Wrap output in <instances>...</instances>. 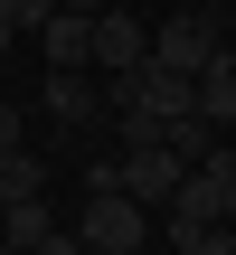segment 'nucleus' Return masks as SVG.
<instances>
[{
	"label": "nucleus",
	"instance_id": "f257e3e1",
	"mask_svg": "<svg viewBox=\"0 0 236 255\" xmlns=\"http://www.w3.org/2000/svg\"><path fill=\"white\" fill-rule=\"evenodd\" d=\"M85 255H142V237H151V208H132L123 189H104V199H85V218L66 227Z\"/></svg>",
	"mask_w": 236,
	"mask_h": 255
},
{
	"label": "nucleus",
	"instance_id": "f03ea898",
	"mask_svg": "<svg viewBox=\"0 0 236 255\" xmlns=\"http://www.w3.org/2000/svg\"><path fill=\"white\" fill-rule=\"evenodd\" d=\"M218 47H227V38H218V19H208V9H180V19H161V28H151V57H142V66H161V76H199Z\"/></svg>",
	"mask_w": 236,
	"mask_h": 255
},
{
	"label": "nucleus",
	"instance_id": "7ed1b4c3",
	"mask_svg": "<svg viewBox=\"0 0 236 255\" xmlns=\"http://www.w3.org/2000/svg\"><path fill=\"white\" fill-rule=\"evenodd\" d=\"M180 180H189V170H180V151H161V142H142V151H123V161H114V189H123L132 208H151V218L170 208V189H180Z\"/></svg>",
	"mask_w": 236,
	"mask_h": 255
},
{
	"label": "nucleus",
	"instance_id": "20e7f679",
	"mask_svg": "<svg viewBox=\"0 0 236 255\" xmlns=\"http://www.w3.org/2000/svg\"><path fill=\"white\" fill-rule=\"evenodd\" d=\"M151 57V28L132 19V9H95V38H85V66H104V76H132Z\"/></svg>",
	"mask_w": 236,
	"mask_h": 255
},
{
	"label": "nucleus",
	"instance_id": "39448f33",
	"mask_svg": "<svg viewBox=\"0 0 236 255\" xmlns=\"http://www.w3.org/2000/svg\"><path fill=\"white\" fill-rule=\"evenodd\" d=\"M189 114H199V123L218 132V142L236 132V66H227V47H218V57H208V66L189 76Z\"/></svg>",
	"mask_w": 236,
	"mask_h": 255
},
{
	"label": "nucleus",
	"instance_id": "423d86ee",
	"mask_svg": "<svg viewBox=\"0 0 236 255\" xmlns=\"http://www.w3.org/2000/svg\"><path fill=\"white\" fill-rule=\"evenodd\" d=\"M85 38H95V19H66V9H47V28H38V57H47V76H85Z\"/></svg>",
	"mask_w": 236,
	"mask_h": 255
},
{
	"label": "nucleus",
	"instance_id": "0eeeda50",
	"mask_svg": "<svg viewBox=\"0 0 236 255\" xmlns=\"http://www.w3.org/2000/svg\"><path fill=\"white\" fill-rule=\"evenodd\" d=\"M38 104H47V123H66V132H85V123L104 114V95H95L85 76H47V85H38Z\"/></svg>",
	"mask_w": 236,
	"mask_h": 255
},
{
	"label": "nucleus",
	"instance_id": "6e6552de",
	"mask_svg": "<svg viewBox=\"0 0 236 255\" xmlns=\"http://www.w3.org/2000/svg\"><path fill=\"white\" fill-rule=\"evenodd\" d=\"M38 237H57V208H47V199H9V208H0V246L28 255Z\"/></svg>",
	"mask_w": 236,
	"mask_h": 255
},
{
	"label": "nucleus",
	"instance_id": "1a4fd4ad",
	"mask_svg": "<svg viewBox=\"0 0 236 255\" xmlns=\"http://www.w3.org/2000/svg\"><path fill=\"white\" fill-rule=\"evenodd\" d=\"M9 199H47V161L38 151H0V208Z\"/></svg>",
	"mask_w": 236,
	"mask_h": 255
},
{
	"label": "nucleus",
	"instance_id": "9d476101",
	"mask_svg": "<svg viewBox=\"0 0 236 255\" xmlns=\"http://www.w3.org/2000/svg\"><path fill=\"white\" fill-rule=\"evenodd\" d=\"M47 9H57V0H0V19H9V38H38V28H47Z\"/></svg>",
	"mask_w": 236,
	"mask_h": 255
},
{
	"label": "nucleus",
	"instance_id": "9b49d317",
	"mask_svg": "<svg viewBox=\"0 0 236 255\" xmlns=\"http://www.w3.org/2000/svg\"><path fill=\"white\" fill-rule=\"evenodd\" d=\"M0 151H28V123H19V104H0Z\"/></svg>",
	"mask_w": 236,
	"mask_h": 255
},
{
	"label": "nucleus",
	"instance_id": "f8f14e48",
	"mask_svg": "<svg viewBox=\"0 0 236 255\" xmlns=\"http://www.w3.org/2000/svg\"><path fill=\"white\" fill-rule=\"evenodd\" d=\"M28 255H85V246H76V237L57 227V237H38V246H28Z\"/></svg>",
	"mask_w": 236,
	"mask_h": 255
},
{
	"label": "nucleus",
	"instance_id": "ddd939ff",
	"mask_svg": "<svg viewBox=\"0 0 236 255\" xmlns=\"http://www.w3.org/2000/svg\"><path fill=\"white\" fill-rule=\"evenodd\" d=\"M199 255H236V227H208V246Z\"/></svg>",
	"mask_w": 236,
	"mask_h": 255
},
{
	"label": "nucleus",
	"instance_id": "4468645a",
	"mask_svg": "<svg viewBox=\"0 0 236 255\" xmlns=\"http://www.w3.org/2000/svg\"><path fill=\"white\" fill-rule=\"evenodd\" d=\"M57 9H66V19H95V9H104V0H57Z\"/></svg>",
	"mask_w": 236,
	"mask_h": 255
},
{
	"label": "nucleus",
	"instance_id": "2eb2a0df",
	"mask_svg": "<svg viewBox=\"0 0 236 255\" xmlns=\"http://www.w3.org/2000/svg\"><path fill=\"white\" fill-rule=\"evenodd\" d=\"M0 57H9V19H0Z\"/></svg>",
	"mask_w": 236,
	"mask_h": 255
},
{
	"label": "nucleus",
	"instance_id": "dca6fc26",
	"mask_svg": "<svg viewBox=\"0 0 236 255\" xmlns=\"http://www.w3.org/2000/svg\"><path fill=\"white\" fill-rule=\"evenodd\" d=\"M227 66H236V47H227Z\"/></svg>",
	"mask_w": 236,
	"mask_h": 255
},
{
	"label": "nucleus",
	"instance_id": "f3484780",
	"mask_svg": "<svg viewBox=\"0 0 236 255\" xmlns=\"http://www.w3.org/2000/svg\"><path fill=\"white\" fill-rule=\"evenodd\" d=\"M0 255H9V246H0Z\"/></svg>",
	"mask_w": 236,
	"mask_h": 255
}]
</instances>
